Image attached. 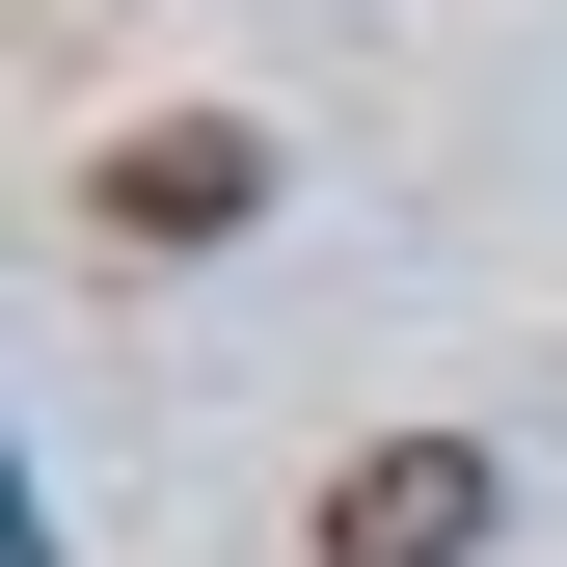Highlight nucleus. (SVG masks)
Masks as SVG:
<instances>
[{"label":"nucleus","mask_w":567,"mask_h":567,"mask_svg":"<svg viewBox=\"0 0 567 567\" xmlns=\"http://www.w3.org/2000/svg\"><path fill=\"white\" fill-rule=\"evenodd\" d=\"M324 567H486V433H379L324 486Z\"/></svg>","instance_id":"f257e3e1"},{"label":"nucleus","mask_w":567,"mask_h":567,"mask_svg":"<svg viewBox=\"0 0 567 567\" xmlns=\"http://www.w3.org/2000/svg\"><path fill=\"white\" fill-rule=\"evenodd\" d=\"M109 217H135V244H244V217H270V135H244V109H163V135H109Z\"/></svg>","instance_id":"f03ea898"}]
</instances>
